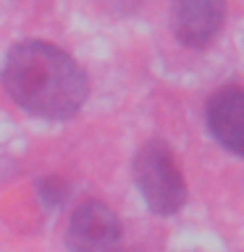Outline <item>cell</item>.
<instances>
[{
  "label": "cell",
  "mask_w": 244,
  "mask_h": 252,
  "mask_svg": "<svg viewBox=\"0 0 244 252\" xmlns=\"http://www.w3.org/2000/svg\"><path fill=\"white\" fill-rule=\"evenodd\" d=\"M121 242V223L105 202L90 200L71 216L66 244L68 252H116Z\"/></svg>",
  "instance_id": "3"
},
{
  "label": "cell",
  "mask_w": 244,
  "mask_h": 252,
  "mask_svg": "<svg viewBox=\"0 0 244 252\" xmlns=\"http://www.w3.org/2000/svg\"><path fill=\"white\" fill-rule=\"evenodd\" d=\"M226 5L218 0H184L173 5V34L184 47H205L220 32Z\"/></svg>",
  "instance_id": "4"
},
{
  "label": "cell",
  "mask_w": 244,
  "mask_h": 252,
  "mask_svg": "<svg viewBox=\"0 0 244 252\" xmlns=\"http://www.w3.org/2000/svg\"><path fill=\"white\" fill-rule=\"evenodd\" d=\"M39 194H42V200L47 205H63V200L68 197V184L58 176H47L37 184Z\"/></svg>",
  "instance_id": "6"
},
{
  "label": "cell",
  "mask_w": 244,
  "mask_h": 252,
  "mask_svg": "<svg viewBox=\"0 0 244 252\" xmlns=\"http://www.w3.org/2000/svg\"><path fill=\"white\" fill-rule=\"evenodd\" d=\"M3 84L27 113L50 121L79 113L90 92L82 66L58 47L37 39H27L8 53Z\"/></svg>",
  "instance_id": "1"
},
{
  "label": "cell",
  "mask_w": 244,
  "mask_h": 252,
  "mask_svg": "<svg viewBox=\"0 0 244 252\" xmlns=\"http://www.w3.org/2000/svg\"><path fill=\"white\" fill-rule=\"evenodd\" d=\"M210 131L228 153H244V92L239 87H226L208 102Z\"/></svg>",
  "instance_id": "5"
},
{
  "label": "cell",
  "mask_w": 244,
  "mask_h": 252,
  "mask_svg": "<svg viewBox=\"0 0 244 252\" xmlns=\"http://www.w3.org/2000/svg\"><path fill=\"white\" fill-rule=\"evenodd\" d=\"M134 181L147 208L157 216H173L186 202V181L171 147L152 139L139 147L134 158Z\"/></svg>",
  "instance_id": "2"
},
{
  "label": "cell",
  "mask_w": 244,
  "mask_h": 252,
  "mask_svg": "<svg viewBox=\"0 0 244 252\" xmlns=\"http://www.w3.org/2000/svg\"><path fill=\"white\" fill-rule=\"evenodd\" d=\"M126 252H139V250H126Z\"/></svg>",
  "instance_id": "7"
}]
</instances>
